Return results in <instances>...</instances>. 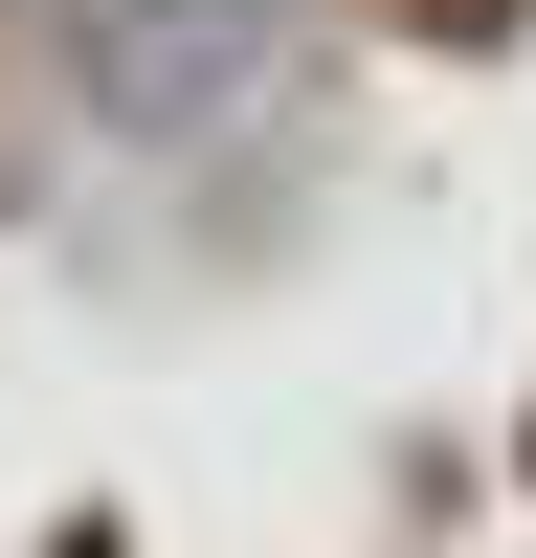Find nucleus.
Segmentation results:
<instances>
[{
  "mask_svg": "<svg viewBox=\"0 0 536 558\" xmlns=\"http://www.w3.org/2000/svg\"><path fill=\"white\" fill-rule=\"evenodd\" d=\"M313 0H68V89L134 134V157H202L268 68H291Z\"/></svg>",
  "mask_w": 536,
  "mask_h": 558,
  "instance_id": "f257e3e1",
  "label": "nucleus"
}]
</instances>
